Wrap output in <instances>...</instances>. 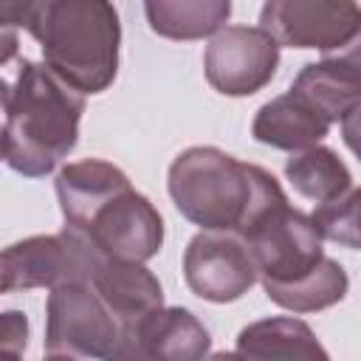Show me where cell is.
Wrapping results in <instances>:
<instances>
[{
    "instance_id": "1",
    "label": "cell",
    "mask_w": 361,
    "mask_h": 361,
    "mask_svg": "<svg viewBox=\"0 0 361 361\" xmlns=\"http://www.w3.org/2000/svg\"><path fill=\"white\" fill-rule=\"evenodd\" d=\"M0 17L8 28H25L39 42L45 65L82 96L113 85L121 42L116 6L104 0L3 3Z\"/></svg>"
},
{
    "instance_id": "2",
    "label": "cell",
    "mask_w": 361,
    "mask_h": 361,
    "mask_svg": "<svg viewBox=\"0 0 361 361\" xmlns=\"http://www.w3.org/2000/svg\"><path fill=\"white\" fill-rule=\"evenodd\" d=\"M3 161L25 178H42L76 147L85 96L45 62L23 59L14 82L3 85Z\"/></svg>"
},
{
    "instance_id": "3",
    "label": "cell",
    "mask_w": 361,
    "mask_h": 361,
    "mask_svg": "<svg viewBox=\"0 0 361 361\" xmlns=\"http://www.w3.org/2000/svg\"><path fill=\"white\" fill-rule=\"evenodd\" d=\"M175 209L203 231H240L257 192V164H243L217 147H189L169 164Z\"/></svg>"
},
{
    "instance_id": "4",
    "label": "cell",
    "mask_w": 361,
    "mask_h": 361,
    "mask_svg": "<svg viewBox=\"0 0 361 361\" xmlns=\"http://www.w3.org/2000/svg\"><path fill=\"white\" fill-rule=\"evenodd\" d=\"M104 254L93 240L62 226L59 234H37L8 245L0 257V290H28V288H59L68 282H93L96 271L104 265Z\"/></svg>"
},
{
    "instance_id": "5",
    "label": "cell",
    "mask_w": 361,
    "mask_h": 361,
    "mask_svg": "<svg viewBox=\"0 0 361 361\" xmlns=\"http://www.w3.org/2000/svg\"><path fill=\"white\" fill-rule=\"evenodd\" d=\"M259 279L265 282H293L310 274L324 259V237L319 234L310 214L293 209L285 200L259 212L243 231Z\"/></svg>"
},
{
    "instance_id": "6",
    "label": "cell",
    "mask_w": 361,
    "mask_h": 361,
    "mask_svg": "<svg viewBox=\"0 0 361 361\" xmlns=\"http://www.w3.org/2000/svg\"><path fill=\"white\" fill-rule=\"evenodd\" d=\"M121 322L90 282H68L48 293L45 350L71 358L107 361L121 341Z\"/></svg>"
},
{
    "instance_id": "7",
    "label": "cell",
    "mask_w": 361,
    "mask_h": 361,
    "mask_svg": "<svg viewBox=\"0 0 361 361\" xmlns=\"http://www.w3.org/2000/svg\"><path fill=\"white\" fill-rule=\"evenodd\" d=\"M279 65L276 39L259 25H226L203 54L206 82L223 96H251L262 90Z\"/></svg>"
},
{
    "instance_id": "8",
    "label": "cell",
    "mask_w": 361,
    "mask_h": 361,
    "mask_svg": "<svg viewBox=\"0 0 361 361\" xmlns=\"http://www.w3.org/2000/svg\"><path fill=\"white\" fill-rule=\"evenodd\" d=\"M259 28H265L279 48L333 54L361 31V6L344 0H271L259 11Z\"/></svg>"
},
{
    "instance_id": "9",
    "label": "cell",
    "mask_w": 361,
    "mask_h": 361,
    "mask_svg": "<svg viewBox=\"0 0 361 361\" xmlns=\"http://www.w3.org/2000/svg\"><path fill=\"white\" fill-rule=\"evenodd\" d=\"M183 279L195 296L226 305L245 296L259 271L237 231H200L183 251Z\"/></svg>"
},
{
    "instance_id": "10",
    "label": "cell",
    "mask_w": 361,
    "mask_h": 361,
    "mask_svg": "<svg viewBox=\"0 0 361 361\" xmlns=\"http://www.w3.org/2000/svg\"><path fill=\"white\" fill-rule=\"evenodd\" d=\"M85 234L107 259L144 265L164 245V220L149 197L127 189L90 220Z\"/></svg>"
},
{
    "instance_id": "11",
    "label": "cell",
    "mask_w": 361,
    "mask_h": 361,
    "mask_svg": "<svg viewBox=\"0 0 361 361\" xmlns=\"http://www.w3.org/2000/svg\"><path fill=\"white\" fill-rule=\"evenodd\" d=\"M127 189H133L130 178L116 164L102 158L73 161L56 172V197L65 226H73L79 231H85L90 220Z\"/></svg>"
},
{
    "instance_id": "12",
    "label": "cell",
    "mask_w": 361,
    "mask_h": 361,
    "mask_svg": "<svg viewBox=\"0 0 361 361\" xmlns=\"http://www.w3.org/2000/svg\"><path fill=\"white\" fill-rule=\"evenodd\" d=\"M240 361H330L307 322L296 316H271L251 322L237 336Z\"/></svg>"
},
{
    "instance_id": "13",
    "label": "cell",
    "mask_w": 361,
    "mask_h": 361,
    "mask_svg": "<svg viewBox=\"0 0 361 361\" xmlns=\"http://www.w3.org/2000/svg\"><path fill=\"white\" fill-rule=\"evenodd\" d=\"M90 285L121 322V327H135L164 307V288L158 276L141 262L104 259Z\"/></svg>"
},
{
    "instance_id": "14",
    "label": "cell",
    "mask_w": 361,
    "mask_h": 361,
    "mask_svg": "<svg viewBox=\"0 0 361 361\" xmlns=\"http://www.w3.org/2000/svg\"><path fill=\"white\" fill-rule=\"evenodd\" d=\"M127 330L152 361H206L212 347L209 330L186 307H161Z\"/></svg>"
},
{
    "instance_id": "15",
    "label": "cell",
    "mask_w": 361,
    "mask_h": 361,
    "mask_svg": "<svg viewBox=\"0 0 361 361\" xmlns=\"http://www.w3.org/2000/svg\"><path fill=\"white\" fill-rule=\"evenodd\" d=\"M330 133V124L316 116L302 99H296L290 90L265 102L251 124V135L259 144H268L274 149L302 152L310 147H319V141Z\"/></svg>"
},
{
    "instance_id": "16",
    "label": "cell",
    "mask_w": 361,
    "mask_h": 361,
    "mask_svg": "<svg viewBox=\"0 0 361 361\" xmlns=\"http://www.w3.org/2000/svg\"><path fill=\"white\" fill-rule=\"evenodd\" d=\"M290 93L302 99L327 124H333L361 104V76L344 68L341 62L322 56L319 62H307L296 73Z\"/></svg>"
},
{
    "instance_id": "17",
    "label": "cell",
    "mask_w": 361,
    "mask_h": 361,
    "mask_svg": "<svg viewBox=\"0 0 361 361\" xmlns=\"http://www.w3.org/2000/svg\"><path fill=\"white\" fill-rule=\"evenodd\" d=\"M147 23L166 39H203L226 28L231 14L228 0H149Z\"/></svg>"
},
{
    "instance_id": "18",
    "label": "cell",
    "mask_w": 361,
    "mask_h": 361,
    "mask_svg": "<svg viewBox=\"0 0 361 361\" xmlns=\"http://www.w3.org/2000/svg\"><path fill=\"white\" fill-rule=\"evenodd\" d=\"M285 178L302 197L319 206L341 200L353 186V175L347 164L330 147H310L302 152H290V158L285 161Z\"/></svg>"
},
{
    "instance_id": "19",
    "label": "cell",
    "mask_w": 361,
    "mask_h": 361,
    "mask_svg": "<svg viewBox=\"0 0 361 361\" xmlns=\"http://www.w3.org/2000/svg\"><path fill=\"white\" fill-rule=\"evenodd\" d=\"M262 288H265V296L285 310L316 313V310H324L341 302L347 296L350 279H347V271L336 259L324 257L310 274L293 282H265Z\"/></svg>"
},
{
    "instance_id": "20",
    "label": "cell",
    "mask_w": 361,
    "mask_h": 361,
    "mask_svg": "<svg viewBox=\"0 0 361 361\" xmlns=\"http://www.w3.org/2000/svg\"><path fill=\"white\" fill-rule=\"evenodd\" d=\"M310 217L324 240L361 251V189H350L336 203L316 206Z\"/></svg>"
},
{
    "instance_id": "21",
    "label": "cell",
    "mask_w": 361,
    "mask_h": 361,
    "mask_svg": "<svg viewBox=\"0 0 361 361\" xmlns=\"http://www.w3.org/2000/svg\"><path fill=\"white\" fill-rule=\"evenodd\" d=\"M28 344V319L20 310H6L0 319V350L23 353Z\"/></svg>"
},
{
    "instance_id": "22",
    "label": "cell",
    "mask_w": 361,
    "mask_h": 361,
    "mask_svg": "<svg viewBox=\"0 0 361 361\" xmlns=\"http://www.w3.org/2000/svg\"><path fill=\"white\" fill-rule=\"evenodd\" d=\"M341 138L350 147V152L361 161V104L353 107L344 118H341Z\"/></svg>"
},
{
    "instance_id": "23",
    "label": "cell",
    "mask_w": 361,
    "mask_h": 361,
    "mask_svg": "<svg viewBox=\"0 0 361 361\" xmlns=\"http://www.w3.org/2000/svg\"><path fill=\"white\" fill-rule=\"evenodd\" d=\"M107 361H152V358H149V355L141 350V344H138L135 333L124 327L121 341L116 344V350L110 353V358H107Z\"/></svg>"
},
{
    "instance_id": "24",
    "label": "cell",
    "mask_w": 361,
    "mask_h": 361,
    "mask_svg": "<svg viewBox=\"0 0 361 361\" xmlns=\"http://www.w3.org/2000/svg\"><path fill=\"white\" fill-rule=\"evenodd\" d=\"M324 56H330V59H336V62H341L344 68H350L353 73H358L361 76V31L344 45V48H338V51H333V54H324Z\"/></svg>"
},
{
    "instance_id": "25",
    "label": "cell",
    "mask_w": 361,
    "mask_h": 361,
    "mask_svg": "<svg viewBox=\"0 0 361 361\" xmlns=\"http://www.w3.org/2000/svg\"><path fill=\"white\" fill-rule=\"evenodd\" d=\"M206 361H240L234 353H214V355H209Z\"/></svg>"
},
{
    "instance_id": "26",
    "label": "cell",
    "mask_w": 361,
    "mask_h": 361,
    "mask_svg": "<svg viewBox=\"0 0 361 361\" xmlns=\"http://www.w3.org/2000/svg\"><path fill=\"white\" fill-rule=\"evenodd\" d=\"M0 361H20V353H6V350H0Z\"/></svg>"
},
{
    "instance_id": "27",
    "label": "cell",
    "mask_w": 361,
    "mask_h": 361,
    "mask_svg": "<svg viewBox=\"0 0 361 361\" xmlns=\"http://www.w3.org/2000/svg\"><path fill=\"white\" fill-rule=\"evenodd\" d=\"M42 361H73V358H71V355H56V353H48Z\"/></svg>"
}]
</instances>
